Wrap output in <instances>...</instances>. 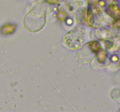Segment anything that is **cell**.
<instances>
[{"label":"cell","mask_w":120,"mask_h":112,"mask_svg":"<svg viewBox=\"0 0 120 112\" xmlns=\"http://www.w3.org/2000/svg\"><path fill=\"white\" fill-rule=\"evenodd\" d=\"M49 2H50V3H55V2H57L58 0H47Z\"/></svg>","instance_id":"obj_1"}]
</instances>
